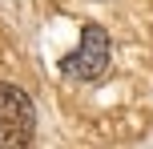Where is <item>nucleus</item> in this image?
Returning a JSON list of instances; mask_svg holds the SVG:
<instances>
[{"instance_id": "obj_1", "label": "nucleus", "mask_w": 153, "mask_h": 149, "mask_svg": "<svg viewBox=\"0 0 153 149\" xmlns=\"http://www.w3.org/2000/svg\"><path fill=\"white\" fill-rule=\"evenodd\" d=\"M32 129H36V109H32L28 93L16 85L0 81V145H28Z\"/></svg>"}, {"instance_id": "obj_2", "label": "nucleus", "mask_w": 153, "mask_h": 149, "mask_svg": "<svg viewBox=\"0 0 153 149\" xmlns=\"http://www.w3.org/2000/svg\"><path fill=\"white\" fill-rule=\"evenodd\" d=\"M109 64V32L101 24H85L81 44L73 48V56H65V77L73 81H97Z\"/></svg>"}]
</instances>
